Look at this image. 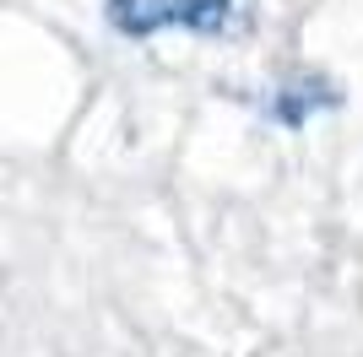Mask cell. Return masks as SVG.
<instances>
[{"mask_svg":"<svg viewBox=\"0 0 363 357\" xmlns=\"http://www.w3.org/2000/svg\"><path fill=\"white\" fill-rule=\"evenodd\" d=\"M223 98H233V103L255 108L260 125H272V130H309L315 125V114H336V108L347 103V92H342V81L325 71H293L282 76V81H272V87H244V81H233V87H217Z\"/></svg>","mask_w":363,"mask_h":357,"instance_id":"cell-2","label":"cell"},{"mask_svg":"<svg viewBox=\"0 0 363 357\" xmlns=\"http://www.w3.org/2000/svg\"><path fill=\"white\" fill-rule=\"evenodd\" d=\"M104 22L130 44H147L157 33L233 38L250 28V0H104Z\"/></svg>","mask_w":363,"mask_h":357,"instance_id":"cell-1","label":"cell"}]
</instances>
